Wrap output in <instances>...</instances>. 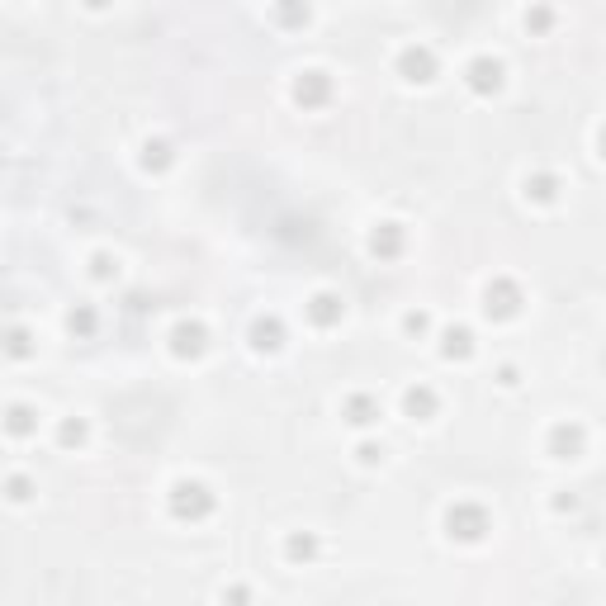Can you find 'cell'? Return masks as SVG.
<instances>
[{
    "label": "cell",
    "instance_id": "obj_30",
    "mask_svg": "<svg viewBox=\"0 0 606 606\" xmlns=\"http://www.w3.org/2000/svg\"><path fill=\"white\" fill-rule=\"evenodd\" d=\"M597 147H602V157H606V128H602V133H597Z\"/></svg>",
    "mask_w": 606,
    "mask_h": 606
},
{
    "label": "cell",
    "instance_id": "obj_9",
    "mask_svg": "<svg viewBox=\"0 0 606 606\" xmlns=\"http://www.w3.org/2000/svg\"><path fill=\"white\" fill-rule=\"evenodd\" d=\"M464 86L474 90V95H498L502 90V62L498 57H474V62L464 67Z\"/></svg>",
    "mask_w": 606,
    "mask_h": 606
},
{
    "label": "cell",
    "instance_id": "obj_29",
    "mask_svg": "<svg viewBox=\"0 0 606 606\" xmlns=\"http://www.w3.org/2000/svg\"><path fill=\"white\" fill-rule=\"evenodd\" d=\"M498 384H502V389H517V365H502V370H498Z\"/></svg>",
    "mask_w": 606,
    "mask_h": 606
},
{
    "label": "cell",
    "instance_id": "obj_15",
    "mask_svg": "<svg viewBox=\"0 0 606 606\" xmlns=\"http://www.w3.org/2000/svg\"><path fill=\"white\" fill-rule=\"evenodd\" d=\"M143 171L147 176H161V171H171V166H176V147L166 143V138H147L143 143Z\"/></svg>",
    "mask_w": 606,
    "mask_h": 606
},
{
    "label": "cell",
    "instance_id": "obj_20",
    "mask_svg": "<svg viewBox=\"0 0 606 606\" xmlns=\"http://www.w3.org/2000/svg\"><path fill=\"white\" fill-rule=\"evenodd\" d=\"M57 446L62 450L86 446V417H62V422H57Z\"/></svg>",
    "mask_w": 606,
    "mask_h": 606
},
{
    "label": "cell",
    "instance_id": "obj_11",
    "mask_svg": "<svg viewBox=\"0 0 606 606\" xmlns=\"http://www.w3.org/2000/svg\"><path fill=\"white\" fill-rule=\"evenodd\" d=\"M403 412H408L412 422H431L441 412V398H436L431 384H412V389H403Z\"/></svg>",
    "mask_w": 606,
    "mask_h": 606
},
{
    "label": "cell",
    "instance_id": "obj_23",
    "mask_svg": "<svg viewBox=\"0 0 606 606\" xmlns=\"http://www.w3.org/2000/svg\"><path fill=\"white\" fill-rule=\"evenodd\" d=\"M5 493H10V502H29L34 498V483H29V474H10L5 479Z\"/></svg>",
    "mask_w": 606,
    "mask_h": 606
},
{
    "label": "cell",
    "instance_id": "obj_2",
    "mask_svg": "<svg viewBox=\"0 0 606 606\" xmlns=\"http://www.w3.org/2000/svg\"><path fill=\"white\" fill-rule=\"evenodd\" d=\"M493 531V517L483 502H450L446 507V535L460 545H479L483 535Z\"/></svg>",
    "mask_w": 606,
    "mask_h": 606
},
{
    "label": "cell",
    "instance_id": "obj_5",
    "mask_svg": "<svg viewBox=\"0 0 606 606\" xmlns=\"http://www.w3.org/2000/svg\"><path fill=\"white\" fill-rule=\"evenodd\" d=\"M436 53H431L427 43H408L403 53H398V76L408 81V86H427L431 76H436Z\"/></svg>",
    "mask_w": 606,
    "mask_h": 606
},
{
    "label": "cell",
    "instance_id": "obj_22",
    "mask_svg": "<svg viewBox=\"0 0 606 606\" xmlns=\"http://www.w3.org/2000/svg\"><path fill=\"white\" fill-rule=\"evenodd\" d=\"M114 275H119V261H114L109 251H95V256H90V280H100V285H109Z\"/></svg>",
    "mask_w": 606,
    "mask_h": 606
},
{
    "label": "cell",
    "instance_id": "obj_1",
    "mask_svg": "<svg viewBox=\"0 0 606 606\" xmlns=\"http://www.w3.org/2000/svg\"><path fill=\"white\" fill-rule=\"evenodd\" d=\"M166 507H171V517H176V521H204V517H214L218 498L209 493V483L176 479V483H171V493H166Z\"/></svg>",
    "mask_w": 606,
    "mask_h": 606
},
{
    "label": "cell",
    "instance_id": "obj_26",
    "mask_svg": "<svg viewBox=\"0 0 606 606\" xmlns=\"http://www.w3.org/2000/svg\"><path fill=\"white\" fill-rule=\"evenodd\" d=\"M356 460H360V464H379V460H384V446H375V441H360V446H356Z\"/></svg>",
    "mask_w": 606,
    "mask_h": 606
},
{
    "label": "cell",
    "instance_id": "obj_10",
    "mask_svg": "<svg viewBox=\"0 0 606 606\" xmlns=\"http://www.w3.org/2000/svg\"><path fill=\"white\" fill-rule=\"evenodd\" d=\"M403 247H408V232H403V223H379V228L370 232V256H375V261H398V256H403Z\"/></svg>",
    "mask_w": 606,
    "mask_h": 606
},
{
    "label": "cell",
    "instance_id": "obj_28",
    "mask_svg": "<svg viewBox=\"0 0 606 606\" xmlns=\"http://www.w3.org/2000/svg\"><path fill=\"white\" fill-rule=\"evenodd\" d=\"M275 19H280V24H308V5H285V10H275Z\"/></svg>",
    "mask_w": 606,
    "mask_h": 606
},
{
    "label": "cell",
    "instance_id": "obj_24",
    "mask_svg": "<svg viewBox=\"0 0 606 606\" xmlns=\"http://www.w3.org/2000/svg\"><path fill=\"white\" fill-rule=\"evenodd\" d=\"M403 332H408V337H427V332H431V318L422 313V308H412V313H403Z\"/></svg>",
    "mask_w": 606,
    "mask_h": 606
},
{
    "label": "cell",
    "instance_id": "obj_13",
    "mask_svg": "<svg viewBox=\"0 0 606 606\" xmlns=\"http://www.w3.org/2000/svg\"><path fill=\"white\" fill-rule=\"evenodd\" d=\"M474 351H479V341H474V332H469L464 322H455V327L441 332V356L446 360H469Z\"/></svg>",
    "mask_w": 606,
    "mask_h": 606
},
{
    "label": "cell",
    "instance_id": "obj_14",
    "mask_svg": "<svg viewBox=\"0 0 606 606\" xmlns=\"http://www.w3.org/2000/svg\"><path fill=\"white\" fill-rule=\"evenodd\" d=\"M341 417H346L351 427H375V422H379V403L370 398V393H346Z\"/></svg>",
    "mask_w": 606,
    "mask_h": 606
},
{
    "label": "cell",
    "instance_id": "obj_17",
    "mask_svg": "<svg viewBox=\"0 0 606 606\" xmlns=\"http://www.w3.org/2000/svg\"><path fill=\"white\" fill-rule=\"evenodd\" d=\"M559 190H564V185H559L554 171H535V176H526V199H531V204H554Z\"/></svg>",
    "mask_w": 606,
    "mask_h": 606
},
{
    "label": "cell",
    "instance_id": "obj_4",
    "mask_svg": "<svg viewBox=\"0 0 606 606\" xmlns=\"http://www.w3.org/2000/svg\"><path fill=\"white\" fill-rule=\"evenodd\" d=\"M166 341H171V356L176 360H199L204 351H209V327L195 322V318H180Z\"/></svg>",
    "mask_w": 606,
    "mask_h": 606
},
{
    "label": "cell",
    "instance_id": "obj_3",
    "mask_svg": "<svg viewBox=\"0 0 606 606\" xmlns=\"http://www.w3.org/2000/svg\"><path fill=\"white\" fill-rule=\"evenodd\" d=\"M521 308H526V294H521V285L512 280V275H498L493 285L483 289V313H488L493 322L521 318Z\"/></svg>",
    "mask_w": 606,
    "mask_h": 606
},
{
    "label": "cell",
    "instance_id": "obj_25",
    "mask_svg": "<svg viewBox=\"0 0 606 606\" xmlns=\"http://www.w3.org/2000/svg\"><path fill=\"white\" fill-rule=\"evenodd\" d=\"M554 24V10L550 5H535V10H526V29H535V34H545Z\"/></svg>",
    "mask_w": 606,
    "mask_h": 606
},
{
    "label": "cell",
    "instance_id": "obj_18",
    "mask_svg": "<svg viewBox=\"0 0 606 606\" xmlns=\"http://www.w3.org/2000/svg\"><path fill=\"white\" fill-rule=\"evenodd\" d=\"M318 550H322V545H318V535H313V531H294L285 540V559H289V564H313Z\"/></svg>",
    "mask_w": 606,
    "mask_h": 606
},
{
    "label": "cell",
    "instance_id": "obj_8",
    "mask_svg": "<svg viewBox=\"0 0 606 606\" xmlns=\"http://www.w3.org/2000/svg\"><path fill=\"white\" fill-rule=\"evenodd\" d=\"M327 100H332V76L327 72H299L294 76V105L322 109Z\"/></svg>",
    "mask_w": 606,
    "mask_h": 606
},
{
    "label": "cell",
    "instance_id": "obj_7",
    "mask_svg": "<svg viewBox=\"0 0 606 606\" xmlns=\"http://www.w3.org/2000/svg\"><path fill=\"white\" fill-rule=\"evenodd\" d=\"M303 313H308V322H313L318 332H332V327H341V318H346V303H341V294H332V289H318L313 299L303 303Z\"/></svg>",
    "mask_w": 606,
    "mask_h": 606
},
{
    "label": "cell",
    "instance_id": "obj_21",
    "mask_svg": "<svg viewBox=\"0 0 606 606\" xmlns=\"http://www.w3.org/2000/svg\"><path fill=\"white\" fill-rule=\"evenodd\" d=\"M5 356L10 360L34 356V332H29V327H10V332H5Z\"/></svg>",
    "mask_w": 606,
    "mask_h": 606
},
{
    "label": "cell",
    "instance_id": "obj_19",
    "mask_svg": "<svg viewBox=\"0 0 606 606\" xmlns=\"http://www.w3.org/2000/svg\"><path fill=\"white\" fill-rule=\"evenodd\" d=\"M95 327H100V313H95L90 303H76L72 313H67V332H72V337L90 341V337H95Z\"/></svg>",
    "mask_w": 606,
    "mask_h": 606
},
{
    "label": "cell",
    "instance_id": "obj_27",
    "mask_svg": "<svg viewBox=\"0 0 606 606\" xmlns=\"http://www.w3.org/2000/svg\"><path fill=\"white\" fill-rule=\"evenodd\" d=\"M223 602H228V606H251V588H247V583H232V588L223 592Z\"/></svg>",
    "mask_w": 606,
    "mask_h": 606
},
{
    "label": "cell",
    "instance_id": "obj_6",
    "mask_svg": "<svg viewBox=\"0 0 606 606\" xmlns=\"http://www.w3.org/2000/svg\"><path fill=\"white\" fill-rule=\"evenodd\" d=\"M545 450H550L554 460H578L588 450V431L578 427V422H554L550 436H545Z\"/></svg>",
    "mask_w": 606,
    "mask_h": 606
},
{
    "label": "cell",
    "instance_id": "obj_12",
    "mask_svg": "<svg viewBox=\"0 0 606 606\" xmlns=\"http://www.w3.org/2000/svg\"><path fill=\"white\" fill-rule=\"evenodd\" d=\"M251 346H256L261 356H275V351L285 346V322L275 318V313L256 318V322H251Z\"/></svg>",
    "mask_w": 606,
    "mask_h": 606
},
{
    "label": "cell",
    "instance_id": "obj_16",
    "mask_svg": "<svg viewBox=\"0 0 606 606\" xmlns=\"http://www.w3.org/2000/svg\"><path fill=\"white\" fill-rule=\"evenodd\" d=\"M5 431H10L15 441L34 436V431H38V412L29 408V403H10V408H5Z\"/></svg>",
    "mask_w": 606,
    "mask_h": 606
}]
</instances>
